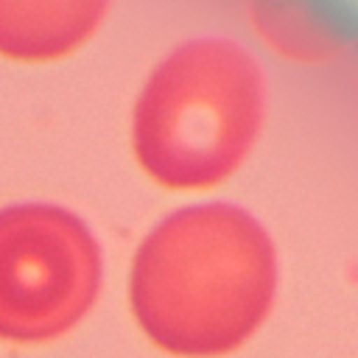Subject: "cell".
<instances>
[{
	"mask_svg": "<svg viewBox=\"0 0 358 358\" xmlns=\"http://www.w3.org/2000/svg\"><path fill=\"white\" fill-rule=\"evenodd\" d=\"M266 109L263 70L238 42L201 36L171 50L131 109L140 168L171 190L224 182L252 151Z\"/></svg>",
	"mask_w": 358,
	"mask_h": 358,
	"instance_id": "obj_2",
	"label": "cell"
},
{
	"mask_svg": "<svg viewBox=\"0 0 358 358\" xmlns=\"http://www.w3.org/2000/svg\"><path fill=\"white\" fill-rule=\"evenodd\" d=\"M280 285L277 249L243 207L204 201L165 215L137 246L129 308L173 358H224L266 324Z\"/></svg>",
	"mask_w": 358,
	"mask_h": 358,
	"instance_id": "obj_1",
	"label": "cell"
},
{
	"mask_svg": "<svg viewBox=\"0 0 358 358\" xmlns=\"http://www.w3.org/2000/svg\"><path fill=\"white\" fill-rule=\"evenodd\" d=\"M109 0H0V56L50 62L81 48Z\"/></svg>",
	"mask_w": 358,
	"mask_h": 358,
	"instance_id": "obj_4",
	"label": "cell"
},
{
	"mask_svg": "<svg viewBox=\"0 0 358 358\" xmlns=\"http://www.w3.org/2000/svg\"><path fill=\"white\" fill-rule=\"evenodd\" d=\"M103 252L70 210L22 201L0 210V341L39 347L64 338L95 308Z\"/></svg>",
	"mask_w": 358,
	"mask_h": 358,
	"instance_id": "obj_3",
	"label": "cell"
}]
</instances>
